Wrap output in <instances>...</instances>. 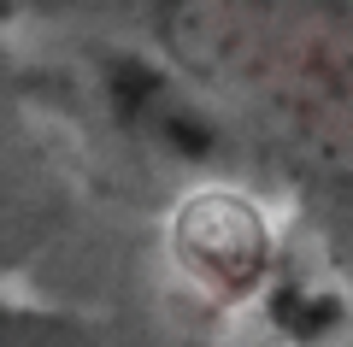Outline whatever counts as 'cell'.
<instances>
[{"mask_svg":"<svg viewBox=\"0 0 353 347\" xmlns=\"http://www.w3.org/2000/svg\"><path fill=\"white\" fill-rule=\"evenodd\" d=\"M171 253L201 288L241 300L271 271V230H265L253 200L230 195V188H201V195H189L176 206Z\"/></svg>","mask_w":353,"mask_h":347,"instance_id":"cell-1","label":"cell"},{"mask_svg":"<svg viewBox=\"0 0 353 347\" xmlns=\"http://www.w3.org/2000/svg\"><path fill=\"white\" fill-rule=\"evenodd\" d=\"M12 347H83V341H71L65 324H24L18 318L12 324Z\"/></svg>","mask_w":353,"mask_h":347,"instance_id":"cell-2","label":"cell"}]
</instances>
